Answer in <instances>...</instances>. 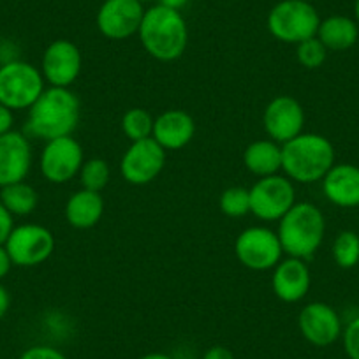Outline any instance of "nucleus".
<instances>
[{
	"label": "nucleus",
	"mask_w": 359,
	"mask_h": 359,
	"mask_svg": "<svg viewBox=\"0 0 359 359\" xmlns=\"http://www.w3.org/2000/svg\"><path fill=\"white\" fill-rule=\"evenodd\" d=\"M81 118V102L71 88L50 86L29 109L27 133L44 143L72 136Z\"/></svg>",
	"instance_id": "nucleus-1"
},
{
	"label": "nucleus",
	"mask_w": 359,
	"mask_h": 359,
	"mask_svg": "<svg viewBox=\"0 0 359 359\" xmlns=\"http://www.w3.org/2000/svg\"><path fill=\"white\" fill-rule=\"evenodd\" d=\"M337 151L327 137L316 133H302L282 144V171L296 184L323 182L337 164Z\"/></svg>",
	"instance_id": "nucleus-2"
},
{
	"label": "nucleus",
	"mask_w": 359,
	"mask_h": 359,
	"mask_svg": "<svg viewBox=\"0 0 359 359\" xmlns=\"http://www.w3.org/2000/svg\"><path fill=\"white\" fill-rule=\"evenodd\" d=\"M137 36L151 58L172 62L187 50L189 27L182 13L155 4L144 11Z\"/></svg>",
	"instance_id": "nucleus-3"
},
{
	"label": "nucleus",
	"mask_w": 359,
	"mask_h": 359,
	"mask_svg": "<svg viewBox=\"0 0 359 359\" xmlns=\"http://www.w3.org/2000/svg\"><path fill=\"white\" fill-rule=\"evenodd\" d=\"M278 240L287 257L309 261L326 236V219L313 203H298L278 220Z\"/></svg>",
	"instance_id": "nucleus-4"
},
{
	"label": "nucleus",
	"mask_w": 359,
	"mask_h": 359,
	"mask_svg": "<svg viewBox=\"0 0 359 359\" xmlns=\"http://www.w3.org/2000/svg\"><path fill=\"white\" fill-rule=\"evenodd\" d=\"M320 16L306 0H280L268 15L269 34L285 44H299L317 36Z\"/></svg>",
	"instance_id": "nucleus-5"
},
{
	"label": "nucleus",
	"mask_w": 359,
	"mask_h": 359,
	"mask_svg": "<svg viewBox=\"0 0 359 359\" xmlns=\"http://www.w3.org/2000/svg\"><path fill=\"white\" fill-rule=\"evenodd\" d=\"M41 69L25 60H8L0 65V104L13 111L30 109L46 88Z\"/></svg>",
	"instance_id": "nucleus-6"
},
{
	"label": "nucleus",
	"mask_w": 359,
	"mask_h": 359,
	"mask_svg": "<svg viewBox=\"0 0 359 359\" xmlns=\"http://www.w3.org/2000/svg\"><path fill=\"white\" fill-rule=\"evenodd\" d=\"M248 191L250 213L262 222H278L296 205L294 182L284 175L259 178Z\"/></svg>",
	"instance_id": "nucleus-7"
},
{
	"label": "nucleus",
	"mask_w": 359,
	"mask_h": 359,
	"mask_svg": "<svg viewBox=\"0 0 359 359\" xmlns=\"http://www.w3.org/2000/svg\"><path fill=\"white\" fill-rule=\"evenodd\" d=\"M234 254L252 271L273 269L282 261L280 240L275 231L264 226H252L241 231L234 241Z\"/></svg>",
	"instance_id": "nucleus-8"
},
{
	"label": "nucleus",
	"mask_w": 359,
	"mask_h": 359,
	"mask_svg": "<svg viewBox=\"0 0 359 359\" xmlns=\"http://www.w3.org/2000/svg\"><path fill=\"white\" fill-rule=\"evenodd\" d=\"M11 261L20 268H34L53 255L55 236L48 227L39 224H22L15 226L4 243Z\"/></svg>",
	"instance_id": "nucleus-9"
},
{
	"label": "nucleus",
	"mask_w": 359,
	"mask_h": 359,
	"mask_svg": "<svg viewBox=\"0 0 359 359\" xmlns=\"http://www.w3.org/2000/svg\"><path fill=\"white\" fill-rule=\"evenodd\" d=\"M83 162H85V154L78 140L72 136H64L44 143L39 168L50 184L62 185L79 175Z\"/></svg>",
	"instance_id": "nucleus-10"
},
{
	"label": "nucleus",
	"mask_w": 359,
	"mask_h": 359,
	"mask_svg": "<svg viewBox=\"0 0 359 359\" xmlns=\"http://www.w3.org/2000/svg\"><path fill=\"white\" fill-rule=\"evenodd\" d=\"M165 165V150L154 140L134 141L123 151L120 172L130 185H148L162 172Z\"/></svg>",
	"instance_id": "nucleus-11"
},
{
	"label": "nucleus",
	"mask_w": 359,
	"mask_h": 359,
	"mask_svg": "<svg viewBox=\"0 0 359 359\" xmlns=\"http://www.w3.org/2000/svg\"><path fill=\"white\" fill-rule=\"evenodd\" d=\"M144 11L140 0H104L95 23L106 39L123 41L140 32Z\"/></svg>",
	"instance_id": "nucleus-12"
},
{
	"label": "nucleus",
	"mask_w": 359,
	"mask_h": 359,
	"mask_svg": "<svg viewBox=\"0 0 359 359\" xmlns=\"http://www.w3.org/2000/svg\"><path fill=\"white\" fill-rule=\"evenodd\" d=\"M83 67L81 50L72 41L57 39L48 44L41 60V72L50 86L71 88Z\"/></svg>",
	"instance_id": "nucleus-13"
},
{
	"label": "nucleus",
	"mask_w": 359,
	"mask_h": 359,
	"mask_svg": "<svg viewBox=\"0 0 359 359\" xmlns=\"http://www.w3.org/2000/svg\"><path fill=\"white\" fill-rule=\"evenodd\" d=\"M262 126L269 140L284 144L303 133L305 109L291 95H277L264 108Z\"/></svg>",
	"instance_id": "nucleus-14"
},
{
	"label": "nucleus",
	"mask_w": 359,
	"mask_h": 359,
	"mask_svg": "<svg viewBox=\"0 0 359 359\" xmlns=\"http://www.w3.org/2000/svg\"><path fill=\"white\" fill-rule=\"evenodd\" d=\"M302 337L316 347H330L341 338V319L337 310L323 302H312L303 306L298 316Z\"/></svg>",
	"instance_id": "nucleus-15"
},
{
	"label": "nucleus",
	"mask_w": 359,
	"mask_h": 359,
	"mask_svg": "<svg viewBox=\"0 0 359 359\" xmlns=\"http://www.w3.org/2000/svg\"><path fill=\"white\" fill-rule=\"evenodd\" d=\"M32 144L18 130L0 136V187L23 182L32 169Z\"/></svg>",
	"instance_id": "nucleus-16"
},
{
	"label": "nucleus",
	"mask_w": 359,
	"mask_h": 359,
	"mask_svg": "<svg viewBox=\"0 0 359 359\" xmlns=\"http://www.w3.org/2000/svg\"><path fill=\"white\" fill-rule=\"evenodd\" d=\"M310 285H312V275L309 264L303 259L285 257L273 268L271 289L280 302H302L309 294Z\"/></svg>",
	"instance_id": "nucleus-17"
},
{
	"label": "nucleus",
	"mask_w": 359,
	"mask_h": 359,
	"mask_svg": "<svg viewBox=\"0 0 359 359\" xmlns=\"http://www.w3.org/2000/svg\"><path fill=\"white\" fill-rule=\"evenodd\" d=\"M196 134V122L191 113L184 109H165L155 116L154 137L165 151L182 150L187 147Z\"/></svg>",
	"instance_id": "nucleus-18"
},
{
	"label": "nucleus",
	"mask_w": 359,
	"mask_h": 359,
	"mask_svg": "<svg viewBox=\"0 0 359 359\" xmlns=\"http://www.w3.org/2000/svg\"><path fill=\"white\" fill-rule=\"evenodd\" d=\"M326 199L340 208L359 206V168L354 164H334L323 178Z\"/></svg>",
	"instance_id": "nucleus-19"
},
{
	"label": "nucleus",
	"mask_w": 359,
	"mask_h": 359,
	"mask_svg": "<svg viewBox=\"0 0 359 359\" xmlns=\"http://www.w3.org/2000/svg\"><path fill=\"white\" fill-rule=\"evenodd\" d=\"M64 213L69 226H72L74 229H92L101 222L102 215H104V199H102L101 192L81 189L67 199Z\"/></svg>",
	"instance_id": "nucleus-20"
},
{
	"label": "nucleus",
	"mask_w": 359,
	"mask_h": 359,
	"mask_svg": "<svg viewBox=\"0 0 359 359\" xmlns=\"http://www.w3.org/2000/svg\"><path fill=\"white\" fill-rule=\"evenodd\" d=\"M243 164L248 172L264 178L282 171V144L273 140H257L243 151Z\"/></svg>",
	"instance_id": "nucleus-21"
},
{
	"label": "nucleus",
	"mask_w": 359,
	"mask_h": 359,
	"mask_svg": "<svg viewBox=\"0 0 359 359\" xmlns=\"http://www.w3.org/2000/svg\"><path fill=\"white\" fill-rule=\"evenodd\" d=\"M317 39L327 48V51L351 50L359 39V25L355 20L344 15H333L320 20Z\"/></svg>",
	"instance_id": "nucleus-22"
},
{
	"label": "nucleus",
	"mask_w": 359,
	"mask_h": 359,
	"mask_svg": "<svg viewBox=\"0 0 359 359\" xmlns=\"http://www.w3.org/2000/svg\"><path fill=\"white\" fill-rule=\"evenodd\" d=\"M0 203L8 208L13 217H27L36 212L39 205V194L32 185L23 182L0 187Z\"/></svg>",
	"instance_id": "nucleus-23"
},
{
	"label": "nucleus",
	"mask_w": 359,
	"mask_h": 359,
	"mask_svg": "<svg viewBox=\"0 0 359 359\" xmlns=\"http://www.w3.org/2000/svg\"><path fill=\"white\" fill-rule=\"evenodd\" d=\"M155 116L143 108H130L122 116V130L130 143L148 140L154 134Z\"/></svg>",
	"instance_id": "nucleus-24"
},
{
	"label": "nucleus",
	"mask_w": 359,
	"mask_h": 359,
	"mask_svg": "<svg viewBox=\"0 0 359 359\" xmlns=\"http://www.w3.org/2000/svg\"><path fill=\"white\" fill-rule=\"evenodd\" d=\"M334 262L341 269H352L359 264V234L354 231H341L334 238L331 248Z\"/></svg>",
	"instance_id": "nucleus-25"
},
{
	"label": "nucleus",
	"mask_w": 359,
	"mask_h": 359,
	"mask_svg": "<svg viewBox=\"0 0 359 359\" xmlns=\"http://www.w3.org/2000/svg\"><path fill=\"white\" fill-rule=\"evenodd\" d=\"M78 176L79 182H81V189L92 192H102L109 184L111 169H109V164L104 158H90V161L83 162Z\"/></svg>",
	"instance_id": "nucleus-26"
},
{
	"label": "nucleus",
	"mask_w": 359,
	"mask_h": 359,
	"mask_svg": "<svg viewBox=\"0 0 359 359\" xmlns=\"http://www.w3.org/2000/svg\"><path fill=\"white\" fill-rule=\"evenodd\" d=\"M220 212L231 219H240L250 213V191L245 187H229L220 194Z\"/></svg>",
	"instance_id": "nucleus-27"
},
{
	"label": "nucleus",
	"mask_w": 359,
	"mask_h": 359,
	"mask_svg": "<svg viewBox=\"0 0 359 359\" xmlns=\"http://www.w3.org/2000/svg\"><path fill=\"white\" fill-rule=\"evenodd\" d=\"M296 57H298L302 67L312 71V69L323 67V64L327 58V48L317 39V36L310 37V39L296 44Z\"/></svg>",
	"instance_id": "nucleus-28"
},
{
	"label": "nucleus",
	"mask_w": 359,
	"mask_h": 359,
	"mask_svg": "<svg viewBox=\"0 0 359 359\" xmlns=\"http://www.w3.org/2000/svg\"><path fill=\"white\" fill-rule=\"evenodd\" d=\"M341 344L348 359H359V316L348 320L341 331Z\"/></svg>",
	"instance_id": "nucleus-29"
},
{
	"label": "nucleus",
	"mask_w": 359,
	"mask_h": 359,
	"mask_svg": "<svg viewBox=\"0 0 359 359\" xmlns=\"http://www.w3.org/2000/svg\"><path fill=\"white\" fill-rule=\"evenodd\" d=\"M18 359H67V355L53 345H32L25 348Z\"/></svg>",
	"instance_id": "nucleus-30"
},
{
	"label": "nucleus",
	"mask_w": 359,
	"mask_h": 359,
	"mask_svg": "<svg viewBox=\"0 0 359 359\" xmlns=\"http://www.w3.org/2000/svg\"><path fill=\"white\" fill-rule=\"evenodd\" d=\"M13 229H15V217L0 203V245H4L8 241Z\"/></svg>",
	"instance_id": "nucleus-31"
},
{
	"label": "nucleus",
	"mask_w": 359,
	"mask_h": 359,
	"mask_svg": "<svg viewBox=\"0 0 359 359\" xmlns=\"http://www.w3.org/2000/svg\"><path fill=\"white\" fill-rule=\"evenodd\" d=\"M13 126H15V111L9 109L8 106L0 104V136L15 130Z\"/></svg>",
	"instance_id": "nucleus-32"
},
{
	"label": "nucleus",
	"mask_w": 359,
	"mask_h": 359,
	"mask_svg": "<svg viewBox=\"0 0 359 359\" xmlns=\"http://www.w3.org/2000/svg\"><path fill=\"white\" fill-rule=\"evenodd\" d=\"M201 359H236V358H234L231 348L224 347V345H213V347H210L208 351L203 354Z\"/></svg>",
	"instance_id": "nucleus-33"
},
{
	"label": "nucleus",
	"mask_w": 359,
	"mask_h": 359,
	"mask_svg": "<svg viewBox=\"0 0 359 359\" xmlns=\"http://www.w3.org/2000/svg\"><path fill=\"white\" fill-rule=\"evenodd\" d=\"M13 261H11V255H9V252L6 250L4 245H0V280L4 277H8V273L11 271L13 268Z\"/></svg>",
	"instance_id": "nucleus-34"
},
{
	"label": "nucleus",
	"mask_w": 359,
	"mask_h": 359,
	"mask_svg": "<svg viewBox=\"0 0 359 359\" xmlns=\"http://www.w3.org/2000/svg\"><path fill=\"white\" fill-rule=\"evenodd\" d=\"M9 309H11V294L4 285L0 284V320L8 316Z\"/></svg>",
	"instance_id": "nucleus-35"
},
{
	"label": "nucleus",
	"mask_w": 359,
	"mask_h": 359,
	"mask_svg": "<svg viewBox=\"0 0 359 359\" xmlns=\"http://www.w3.org/2000/svg\"><path fill=\"white\" fill-rule=\"evenodd\" d=\"M157 4L169 9H175V11H182L189 4V0H157Z\"/></svg>",
	"instance_id": "nucleus-36"
},
{
	"label": "nucleus",
	"mask_w": 359,
	"mask_h": 359,
	"mask_svg": "<svg viewBox=\"0 0 359 359\" xmlns=\"http://www.w3.org/2000/svg\"><path fill=\"white\" fill-rule=\"evenodd\" d=\"M140 359H172L169 354H164V352H148V354L141 355Z\"/></svg>",
	"instance_id": "nucleus-37"
},
{
	"label": "nucleus",
	"mask_w": 359,
	"mask_h": 359,
	"mask_svg": "<svg viewBox=\"0 0 359 359\" xmlns=\"http://www.w3.org/2000/svg\"><path fill=\"white\" fill-rule=\"evenodd\" d=\"M354 16H355V23L359 25V0L354 2Z\"/></svg>",
	"instance_id": "nucleus-38"
},
{
	"label": "nucleus",
	"mask_w": 359,
	"mask_h": 359,
	"mask_svg": "<svg viewBox=\"0 0 359 359\" xmlns=\"http://www.w3.org/2000/svg\"><path fill=\"white\" fill-rule=\"evenodd\" d=\"M141 4H144V2H151V0H140Z\"/></svg>",
	"instance_id": "nucleus-39"
},
{
	"label": "nucleus",
	"mask_w": 359,
	"mask_h": 359,
	"mask_svg": "<svg viewBox=\"0 0 359 359\" xmlns=\"http://www.w3.org/2000/svg\"><path fill=\"white\" fill-rule=\"evenodd\" d=\"M0 347H2V341H0Z\"/></svg>",
	"instance_id": "nucleus-40"
}]
</instances>
